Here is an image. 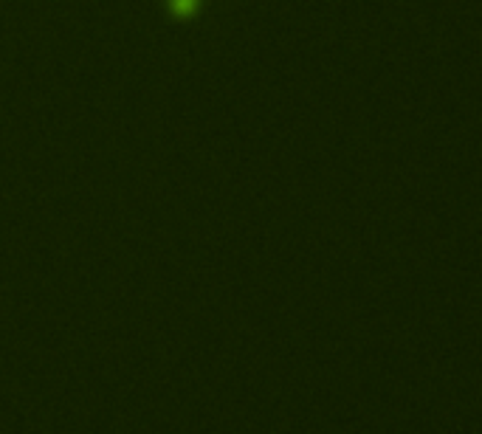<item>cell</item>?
<instances>
[{"label":"cell","mask_w":482,"mask_h":434,"mask_svg":"<svg viewBox=\"0 0 482 434\" xmlns=\"http://www.w3.org/2000/svg\"><path fill=\"white\" fill-rule=\"evenodd\" d=\"M203 0H167V9L175 20H192Z\"/></svg>","instance_id":"1"}]
</instances>
